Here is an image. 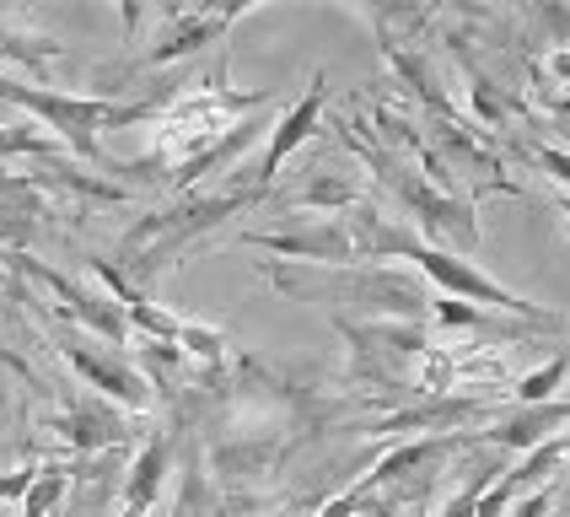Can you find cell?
Returning <instances> with one entry per match:
<instances>
[{
    "mask_svg": "<svg viewBox=\"0 0 570 517\" xmlns=\"http://www.w3.org/2000/svg\"><path fill=\"white\" fill-rule=\"evenodd\" d=\"M0 103H17L38 114L43 125L55 129L65 152H76L81 162H102L97 152V135L102 129H129L157 119L161 103L157 97H135V103H119V97H81V92H55V87H22L11 76H0Z\"/></svg>",
    "mask_w": 570,
    "mask_h": 517,
    "instance_id": "1",
    "label": "cell"
},
{
    "mask_svg": "<svg viewBox=\"0 0 570 517\" xmlns=\"http://www.w3.org/2000/svg\"><path fill=\"white\" fill-rule=\"evenodd\" d=\"M254 199H264L258 189H222V194H189V199H178L173 211H157V216H146V222H135L125 232V258L146 275V270H161L173 254H184L199 232H210V226H222L226 216H237V211H248Z\"/></svg>",
    "mask_w": 570,
    "mask_h": 517,
    "instance_id": "2",
    "label": "cell"
},
{
    "mask_svg": "<svg viewBox=\"0 0 570 517\" xmlns=\"http://www.w3.org/2000/svg\"><path fill=\"white\" fill-rule=\"evenodd\" d=\"M243 243L285 254V258H296V264H328V270H355L361 264L350 216H307V222L281 226V232H243Z\"/></svg>",
    "mask_w": 570,
    "mask_h": 517,
    "instance_id": "3",
    "label": "cell"
},
{
    "mask_svg": "<svg viewBox=\"0 0 570 517\" xmlns=\"http://www.w3.org/2000/svg\"><path fill=\"white\" fill-rule=\"evenodd\" d=\"M323 103H328V76L317 70L313 87L296 97L291 108H285L281 119L269 125V140H264V152H258V167H254V189L269 194V184H275V173L285 167V157H296L307 140H313L317 119H323Z\"/></svg>",
    "mask_w": 570,
    "mask_h": 517,
    "instance_id": "4",
    "label": "cell"
},
{
    "mask_svg": "<svg viewBox=\"0 0 570 517\" xmlns=\"http://www.w3.org/2000/svg\"><path fill=\"white\" fill-rule=\"evenodd\" d=\"M248 6H205V11H157L161 32L151 38V55H146V65H173L184 60V55H194V49H205V43H216V38H226V28L243 17Z\"/></svg>",
    "mask_w": 570,
    "mask_h": 517,
    "instance_id": "5",
    "label": "cell"
},
{
    "mask_svg": "<svg viewBox=\"0 0 570 517\" xmlns=\"http://www.w3.org/2000/svg\"><path fill=\"white\" fill-rule=\"evenodd\" d=\"M570 426V399H554V404H511L507 416L490 420V431H479L490 448L507 452H533L554 437H566Z\"/></svg>",
    "mask_w": 570,
    "mask_h": 517,
    "instance_id": "6",
    "label": "cell"
},
{
    "mask_svg": "<svg viewBox=\"0 0 570 517\" xmlns=\"http://www.w3.org/2000/svg\"><path fill=\"white\" fill-rule=\"evenodd\" d=\"M65 351V361L87 378V383L97 388V393H108V399H119L125 410H146L151 404V393H146V378L135 372V367H125V361H114V345H102V351H92V345H60Z\"/></svg>",
    "mask_w": 570,
    "mask_h": 517,
    "instance_id": "7",
    "label": "cell"
},
{
    "mask_svg": "<svg viewBox=\"0 0 570 517\" xmlns=\"http://www.w3.org/2000/svg\"><path fill=\"white\" fill-rule=\"evenodd\" d=\"M22 270H28L38 286H49L55 296H65V308H70V319H81L87 329H97L108 345H125L129 340V313L125 308H114V302H102V296H92V291H81V286H70L60 270H43V264H32V258H17Z\"/></svg>",
    "mask_w": 570,
    "mask_h": 517,
    "instance_id": "8",
    "label": "cell"
},
{
    "mask_svg": "<svg viewBox=\"0 0 570 517\" xmlns=\"http://www.w3.org/2000/svg\"><path fill=\"white\" fill-rule=\"evenodd\" d=\"M161 480H167V437H157V442H146V448L135 452L129 480H125V517H146V513H151Z\"/></svg>",
    "mask_w": 570,
    "mask_h": 517,
    "instance_id": "9",
    "label": "cell"
},
{
    "mask_svg": "<svg viewBox=\"0 0 570 517\" xmlns=\"http://www.w3.org/2000/svg\"><path fill=\"white\" fill-rule=\"evenodd\" d=\"M566 378H570V351L549 355L543 367L522 372V378L511 383V404H554V393L566 388Z\"/></svg>",
    "mask_w": 570,
    "mask_h": 517,
    "instance_id": "10",
    "label": "cell"
},
{
    "mask_svg": "<svg viewBox=\"0 0 570 517\" xmlns=\"http://www.w3.org/2000/svg\"><path fill=\"white\" fill-rule=\"evenodd\" d=\"M60 426V437L70 442V448H81V452H92V448H108V442H119L125 437V426L114 416H102V410H70V416L55 420Z\"/></svg>",
    "mask_w": 570,
    "mask_h": 517,
    "instance_id": "11",
    "label": "cell"
},
{
    "mask_svg": "<svg viewBox=\"0 0 570 517\" xmlns=\"http://www.w3.org/2000/svg\"><path fill=\"white\" fill-rule=\"evenodd\" d=\"M178 351L189 355V361L222 367V361H226V334H222V329H205V323H184V340H178Z\"/></svg>",
    "mask_w": 570,
    "mask_h": 517,
    "instance_id": "12",
    "label": "cell"
},
{
    "mask_svg": "<svg viewBox=\"0 0 570 517\" xmlns=\"http://www.w3.org/2000/svg\"><path fill=\"white\" fill-rule=\"evenodd\" d=\"M55 157L60 152V140H49V135H38V129H22V125H0V157Z\"/></svg>",
    "mask_w": 570,
    "mask_h": 517,
    "instance_id": "13",
    "label": "cell"
},
{
    "mask_svg": "<svg viewBox=\"0 0 570 517\" xmlns=\"http://www.w3.org/2000/svg\"><path fill=\"white\" fill-rule=\"evenodd\" d=\"M65 496V469H38V485L22 501V517H49V507Z\"/></svg>",
    "mask_w": 570,
    "mask_h": 517,
    "instance_id": "14",
    "label": "cell"
},
{
    "mask_svg": "<svg viewBox=\"0 0 570 517\" xmlns=\"http://www.w3.org/2000/svg\"><path fill=\"white\" fill-rule=\"evenodd\" d=\"M490 485H495V469H479L474 480L463 485V490L442 507V517H479V501H484V490H490Z\"/></svg>",
    "mask_w": 570,
    "mask_h": 517,
    "instance_id": "15",
    "label": "cell"
},
{
    "mask_svg": "<svg viewBox=\"0 0 570 517\" xmlns=\"http://www.w3.org/2000/svg\"><path fill=\"white\" fill-rule=\"evenodd\" d=\"M533 162H539L554 184H566V189H570V152H566V146H539V152H533Z\"/></svg>",
    "mask_w": 570,
    "mask_h": 517,
    "instance_id": "16",
    "label": "cell"
},
{
    "mask_svg": "<svg viewBox=\"0 0 570 517\" xmlns=\"http://www.w3.org/2000/svg\"><path fill=\"white\" fill-rule=\"evenodd\" d=\"M554 507V485H543V490H528V496H517V507L507 517H549Z\"/></svg>",
    "mask_w": 570,
    "mask_h": 517,
    "instance_id": "17",
    "label": "cell"
},
{
    "mask_svg": "<svg viewBox=\"0 0 570 517\" xmlns=\"http://www.w3.org/2000/svg\"><path fill=\"white\" fill-rule=\"evenodd\" d=\"M32 485H38V475H32V469H11V475H0V507H6V501H17V496L28 501Z\"/></svg>",
    "mask_w": 570,
    "mask_h": 517,
    "instance_id": "18",
    "label": "cell"
},
{
    "mask_svg": "<svg viewBox=\"0 0 570 517\" xmlns=\"http://www.w3.org/2000/svg\"><path fill=\"white\" fill-rule=\"evenodd\" d=\"M560 216H566V226H570V194H560Z\"/></svg>",
    "mask_w": 570,
    "mask_h": 517,
    "instance_id": "19",
    "label": "cell"
}]
</instances>
